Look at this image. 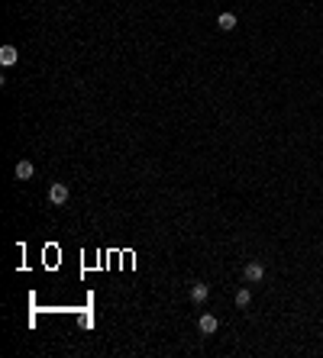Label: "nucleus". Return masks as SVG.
Here are the masks:
<instances>
[{
  "instance_id": "0eeeda50",
  "label": "nucleus",
  "mask_w": 323,
  "mask_h": 358,
  "mask_svg": "<svg viewBox=\"0 0 323 358\" xmlns=\"http://www.w3.org/2000/svg\"><path fill=\"white\" fill-rule=\"evenodd\" d=\"M217 26H220V29H223V32H230V29H236V13H220V16H217Z\"/></svg>"
},
{
  "instance_id": "f03ea898",
  "label": "nucleus",
  "mask_w": 323,
  "mask_h": 358,
  "mask_svg": "<svg viewBox=\"0 0 323 358\" xmlns=\"http://www.w3.org/2000/svg\"><path fill=\"white\" fill-rule=\"evenodd\" d=\"M197 329H201L204 336H214L217 329H220V320L214 313H201V320H197Z\"/></svg>"
},
{
  "instance_id": "39448f33",
  "label": "nucleus",
  "mask_w": 323,
  "mask_h": 358,
  "mask_svg": "<svg viewBox=\"0 0 323 358\" xmlns=\"http://www.w3.org/2000/svg\"><path fill=\"white\" fill-rule=\"evenodd\" d=\"M207 297H210V287H207V284H201V281H197V284H191V300H194V304H204Z\"/></svg>"
},
{
  "instance_id": "6e6552de",
  "label": "nucleus",
  "mask_w": 323,
  "mask_h": 358,
  "mask_svg": "<svg viewBox=\"0 0 323 358\" xmlns=\"http://www.w3.org/2000/svg\"><path fill=\"white\" fill-rule=\"evenodd\" d=\"M252 304V291L249 287H239L236 291V307H249Z\"/></svg>"
},
{
  "instance_id": "f257e3e1",
  "label": "nucleus",
  "mask_w": 323,
  "mask_h": 358,
  "mask_svg": "<svg viewBox=\"0 0 323 358\" xmlns=\"http://www.w3.org/2000/svg\"><path fill=\"white\" fill-rule=\"evenodd\" d=\"M243 278L249 281V284H259V281L265 278V265H262V261H256V258H252L249 265L243 268Z\"/></svg>"
},
{
  "instance_id": "423d86ee",
  "label": "nucleus",
  "mask_w": 323,
  "mask_h": 358,
  "mask_svg": "<svg viewBox=\"0 0 323 358\" xmlns=\"http://www.w3.org/2000/svg\"><path fill=\"white\" fill-rule=\"evenodd\" d=\"M16 58H19V55H16V45H3V49H0V65L10 68V65H16Z\"/></svg>"
},
{
  "instance_id": "20e7f679",
  "label": "nucleus",
  "mask_w": 323,
  "mask_h": 358,
  "mask_svg": "<svg viewBox=\"0 0 323 358\" xmlns=\"http://www.w3.org/2000/svg\"><path fill=\"white\" fill-rule=\"evenodd\" d=\"M49 200L55 206H61V203L68 200V187H65V184H52V187H49Z\"/></svg>"
},
{
  "instance_id": "7ed1b4c3",
  "label": "nucleus",
  "mask_w": 323,
  "mask_h": 358,
  "mask_svg": "<svg viewBox=\"0 0 323 358\" xmlns=\"http://www.w3.org/2000/svg\"><path fill=\"white\" fill-rule=\"evenodd\" d=\"M13 175H16V181H29L32 175H36V168H32V162H16V168H13Z\"/></svg>"
}]
</instances>
